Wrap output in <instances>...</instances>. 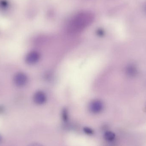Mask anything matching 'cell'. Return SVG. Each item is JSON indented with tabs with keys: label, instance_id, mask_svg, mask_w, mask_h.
I'll use <instances>...</instances> for the list:
<instances>
[{
	"label": "cell",
	"instance_id": "ba28073f",
	"mask_svg": "<svg viewBox=\"0 0 146 146\" xmlns=\"http://www.w3.org/2000/svg\"><path fill=\"white\" fill-rule=\"evenodd\" d=\"M28 146H43L41 144L37 143H33L30 144Z\"/></svg>",
	"mask_w": 146,
	"mask_h": 146
},
{
	"label": "cell",
	"instance_id": "6da1fadb",
	"mask_svg": "<svg viewBox=\"0 0 146 146\" xmlns=\"http://www.w3.org/2000/svg\"><path fill=\"white\" fill-rule=\"evenodd\" d=\"M94 16L89 12H83L73 16L68 25V30L70 33H78L83 31L92 22Z\"/></svg>",
	"mask_w": 146,
	"mask_h": 146
},
{
	"label": "cell",
	"instance_id": "3957f363",
	"mask_svg": "<svg viewBox=\"0 0 146 146\" xmlns=\"http://www.w3.org/2000/svg\"><path fill=\"white\" fill-rule=\"evenodd\" d=\"M88 108L91 113L98 114L101 112L104 109V104L101 100H95L90 103Z\"/></svg>",
	"mask_w": 146,
	"mask_h": 146
},
{
	"label": "cell",
	"instance_id": "30bf717a",
	"mask_svg": "<svg viewBox=\"0 0 146 146\" xmlns=\"http://www.w3.org/2000/svg\"><path fill=\"white\" fill-rule=\"evenodd\" d=\"M1 136H0V141H1Z\"/></svg>",
	"mask_w": 146,
	"mask_h": 146
},
{
	"label": "cell",
	"instance_id": "52a82bcc",
	"mask_svg": "<svg viewBox=\"0 0 146 146\" xmlns=\"http://www.w3.org/2000/svg\"><path fill=\"white\" fill-rule=\"evenodd\" d=\"M84 131H85V133L88 134H91L93 133L92 130L90 129V128H86L84 129Z\"/></svg>",
	"mask_w": 146,
	"mask_h": 146
},
{
	"label": "cell",
	"instance_id": "9c48e42d",
	"mask_svg": "<svg viewBox=\"0 0 146 146\" xmlns=\"http://www.w3.org/2000/svg\"><path fill=\"white\" fill-rule=\"evenodd\" d=\"M144 9H145V11L146 12V3L145 5V7H144Z\"/></svg>",
	"mask_w": 146,
	"mask_h": 146
},
{
	"label": "cell",
	"instance_id": "8992f818",
	"mask_svg": "<svg viewBox=\"0 0 146 146\" xmlns=\"http://www.w3.org/2000/svg\"><path fill=\"white\" fill-rule=\"evenodd\" d=\"M104 138L106 141L111 142L115 139V135L111 131H107L104 135Z\"/></svg>",
	"mask_w": 146,
	"mask_h": 146
},
{
	"label": "cell",
	"instance_id": "277c9868",
	"mask_svg": "<svg viewBox=\"0 0 146 146\" xmlns=\"http://www.w3.org/2000/svg\"><path fill=\"white\" fill-rule=\"evenodd\" d=\"M40 55L37 51H32L28 53L25 57V61L29 65H34L40 60Z\"/></svg>",
	"mask_w": 146,
	"mask_h": 146
},
{
	"label": "cell",
	"instance_id": "5b68a950",
	"mask_svg": "<svg viewBox=\"0 0 146 146\" xmlns=\"http://www.w3.org/2000/svg\"><path fill=\"white\" fill-rule=\"evenodd\" d=\"M33 100L34 103L37 105H42L47 100V96L42 91H38L33 95Z\"/></svg>",
	"mask_w": 146,
	"mask_h": 146
},
{
	"label": "cell",
	"instance_id": "7a4b0ae2",
	"mask_svg": "<svg viewBox=\"0 0 146 146\" xmlns=\"http://www.w3.org/2000/svg\"><path fill=\"white\" fill-rule=\"evenodd\" d=\"M13 82L17 86L23 87L28 82V77L25 73L19 72L14 76Z\"/></svg>",
	"mask_w": 146,
	"mask_h": 146
}]
</instances>
